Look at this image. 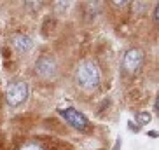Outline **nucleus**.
Here are the masks:
<instances>
[{
  "instance_id": "nucleus-4",
  "label": "nucleus",
  "mask_w": 159,
  "mask_h": 150,
  "mask_svg": "<svg viewBox=\"0 0 159 150\" xmlns=\"http://www.w3.org/2000/svg\"><path fill=\"white\" fill-rule=\"evenodd\" d=\"M142 65H143V52H142V49L133 47V49L124 52V56H122V70L126 73L129 75L136 73Z\"/></svg>"
},
{
  "instance_id": "nucleus-3",
  "label": "nucleus",
  "mask_w": 159,
  "mask_h": 150,
  "mask_svg": "<svg viewBox=\"0 0 159 150\" xmlns=\"http://www.w3.org/2000/svg\"><path fill=\"white\" fill-rule=\"evenodd\" d=\"M35 73L40 77V79L51 80L58 75V63L56 60L49 54H44L35 61Z\"/></svg>"
},
{
  "instance_id": "nucleus-2",
  "label": "nucleus",
  "mask_w": 159,
  "mask_h": 150,
  "mask_svg": "<svg viewBox=\"0 0 159 150\" xmlns=\"http://www.w3.org/2000/svg\"><path fill=\"white\" fill-rule=\"evenodd\" d=\"M30 94V87L25 80H16L12 84H9L7 91H5V99L11 107H18V105L25 103Z\"/></svg>"
},
{
  "instance_id": "nucleus-5",
  "label": "nucleus",
  "mask_w": 159,
  "mask_h": 150,
  "mask_svg": "<svg viewBox=\"0 0 159 150\" xmlns=\"http://www.w3.org/2000/svg\"><path fill=\"white\" fill-rule=\"evenodd\" d=\"M61 115L65 117V121L70 124V126H74L75 129H79V131H84L86 127H88V121H86V117L82 115L80 112H77V110H74V108H70V110H65V112H61Z\"/></svg>"
},
{
  "instance_id": "nucleus-7",
  "label": "nucleus",
  "mask_w": 159,
  "mask_h": 150,
  "mask_svg": "<svg viewBox=\"0 0 159 150\" xmlns=\"http://www.w3.org/2000/svg\"><path fill=\"white\" fill-rule=\"evenodd\" d=\"M18 150H46V148H44L39 141H25Z\"/></svg>"
},
{
  "instance_id": "nucleus-8",
  "label": "nucleus",
  "mask_w": 159,
  "mask_h": 150,
  "mask_svg": "<svg viewBox=\"0 0 159 150\" xmlns=\"http://www.w3.org/2000/svg\"><path fill=\"white\" fill-rule=\"evenodd\" d=\"M149 121H150L149 113H140V115H138V122H140V124H147Z\"/></svg>"
},
{
  "instance_id": "nucleus-9",
  "label": "nucleus",
  "mask_w": 159,
  "mask_h": 150,
  "mask_svg": "<svg viewBox=\"0 0 159 150\" xmlns=\"http://www.w3.org/2000/svg\"><path fill=\"white\" fill-rule=\"evenodd\" d=\"M154 19H156V21H157V5H156V7H154Z\"/></svg>"
},
{
  "instance_id": "nucleus-6",
  "label": "nucleus",
  "mask_w": 159,
  "mask_h": 150,
  "mask_svg": "<svg viewBox=\"0 0 159 150\" xmlns=\"http://www.w3.org/2000/svg\"><path fill=\"white\" fill-rule=\"evenodd\" d=\"M12 44H14V49L19 52V54H28V52L33 51V38L25 35V33H19L12 38Z\"/></svg>"
},
{
  "instance_id": "nucleus-1",
  "label": "nucleus",
  "mask_w": 159,
  "mask_h": 150,
  "mask_svg": "<svg viewBox=\"0 0 159 150\" xmlns=\"http://www.w3.org/2000/svg\"><path fill=\"white\" fill-rule=\"evenodd\" d=\"M100 68L96 66V63L93 61H82L79 66H77V72H75V80L79 87L86 91H93L100 86Z\"/></svg>"
}]
</instances>
